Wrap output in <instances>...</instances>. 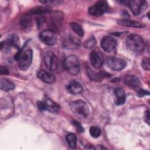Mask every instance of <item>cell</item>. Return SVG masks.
I'll use <instances>...</instances> for the list:
<instances>
[{
	"label": "cell",
	"instance_id": "6da1fadb",
	"mask_svg": "<svg viewBox=\"0 0 150 150\" xmlns=\"http://www.w3.org/2000/svg\"><path fill=\"white\" fill-rule=\"evenodd\" d=\"M128 48L135 53L142 52L145 47V43L141 36L137 34H131L126 39Z\"/></svg>",
	"mask_w": 150,
	"mask_h": 150
},
{
	"label": "cell",
	"instance_id": "7a4b0ae2",
	"mask_svg": "<svg viewBox=\"0 0 150 150\" xmlns=\"http://www.w3.org/2000/svg\"><path fill=\"white\" fill-rule=\"evenodd\" d=\"M70 108L74 115L80 119L86 118L89 112L88 105L81 100L73 101L70 104Z\"/></svg>",
	"mask_w": 150,
	"mask_h": 150
},
{
	"label": "cell",
	"instance_id": "3957f363",
	"mask_svg": "<svg viewBox=\"0 0 150 150\" xmlns=\"http://www.w3.org/2000/svg\"><path fill=\"white\" fill-rule=\"evenodd\" d=\"M63 66L65 70L70 74L77 75L80 69V63L77 57L74 55H69L64 60Z\"/></svg>",
	"mask_w": 150,
	"mask_h": 150
},
{
	"label": "cell",
	"instance_id": "277c9868",
	"mask_svg": "<svg viewBox=\"0 0 150 150\" xmlns=\"http://www.w3.org/2000/svg\"><path fill=\"white\" fill-rule=\"evenodd\" d=\"M43 62L46 68L50 71H54L57 69L59 60L52 51H47L43 54Z\"/></svg>",
	"mask_w": 150,
	"mask_h": 150
},
{
	"label": "cell",
	"instance_id": "5b68a950",
	"mask_svg": "<svg viewBox=\"0 0 150 150\" xmlns=\"http://www.w3.org/2000/svg\"><path fill=\"white\" fill-rule=\"evenodd\" d=\"M40 40L47 46H53L57 42V36L53 30L45 29L39 34Z\"/></svg>",
	"mask_w": 150,
	"mask_h": 150
},
{
	"label": "cell",
	"instance_id": "8992f818",
	"mask_svg": "<svg viewBox=\"0 0 150 150\" xmlns=\"http://www.w3.org/2000/svg\"><path fill=\"white\" fill-rule=\"evenodd\" d=\"M108 9V3L105 1H100L88 8V13L92 16H98L103 15Z\"/></svg>",
	"mask_w": 150,
	"mask_h": 150
},
{
	"label": "cell",
	"instance_id": "52a82bcc",
	"mask_svg": "<svg viewBox=\"0 0 150 150\" xmlns=\"http://www.w3.org/2000/svg\"><path fill=\"white\" fill-rule=\"evenodd\" d=\"M37 105L41 111L47 110L51 113L54 114H57L59 110L58 105L48 97L45 98L43 101L37 102Z\"/></svg>",
	"mask_w": 150,
	"mask_h": 150
},
{
	"label": "cell",
	"instance_id": "ba28073f",
	"mask_svg": "<svg viewBox=\"0 0 150 150\" xmlns=\"http://www.w3.org/2000/svg\"><path fill=\"white\" fill-rule=\"evenodd\" d=\"M33 52L31 49L25 51L21 56L19 59V67L22 70L28 69L32 62Z\"/></svg>",
	"mask_w": 150,
	"mask_h": 150
},
{
	"label": "cell",
	"instance_id": "9c48e42d",
	"mask_svg": "<svg viewBox=\"0 0 150 150\" xmlns=\"http://www.w3.org/2000/svg\"><path fill=\"white\" fill-rule=\"evenodd\" d=\"M128 5L134 15H138L146 9L148 4L145 1L137 0L128 1Z\"/></svg>",
	"mask_w": 150,
	"mask_h": 150
},
{
	"label": "cell",
	"instance_id": "30bf717a",
	"mask_svg": "<svg viewBox=\"0 0 150 150\" xmlns=\"http://www.w3.org/2000/svg\"><path fill=\"white\" fill-rule=\"evenodd\" d=\"M107 64L112 70L120 71L125 67L126 62L122 59L110 57L107 60Z\"/></svg>",
	"mask_w": 150,
	"mask_h": 150
},
{
	"label": "cell",
	"instance_id": "8fae6325",
	"mask_svg": "<svg viewBox=\"0 0 150 150\" xmlns=\"http://www.w3.org/2000/svg\"><path fill=\"white\" fill-rule=\"evenodd\" d=\"M101 47L106 52H112L117 45V42L115 39L110 36L104 37L101 40Z\"/></svg>",
	"mask_w": 150,
	"mask_h": 150
},
{
	"label": "cell",
	"instance_id": "7c38bea8",
	"mask_svg": "<svg viewBox=\"0 0 150 150\" xmlns=\"http://www.w3.org/2000/svg\"><path fill=\"white\" fill-rule=\"evenodd\" d=\"M103 56L98 50H94L90 54V62L92 66L98 69L103 64Z\"/></svg>",
	"mask_w": 150,
	"mask_h": 150
},
{
	"label": "cell",
	"instance_id": "4fadbf2b",
	"mask_svg": "<svg viewBox=\"0 0 150 150\" xmlns=\"http://www.w3.org/2000/svg\"><path fill=\"white\" fill-rule=\"evenodd\" d=\"M124 83L125 85L134 90H139L141 87V81L139 79L134 75H128L125 77Z\"/></svg>",
	"mask_w": 150,
	"mask_h": 150
},
{
	"label": "cell",
	"instance_id": "5bb4252c",
	"mask_svg": "<svg viewBox=\"0 0 150 150\" xmlns=\"http://www.w3.org/2000/svg\"><path fill=\"white\" fill-rule=\"evenodd\" d=\"M66 88L69 93L74 95L80 94L83 90L81 84L76 80L70 81L67 84Z\"/></svg>",
	"mask_w": 150,
	"mask_h": 150
},
{
	"label": "cell",
	"instance_id": "9a60e30c",
	"mask_svg": "<svg viewBox=\"0 0 150 150\" xmlns=\"http://www.w3.org/2000/svg\"><path fill=\"white\" fill-rule=\"evenodd\" d=\"M37 77L41 81L49 84L53 83L56 80V77L53 74L43 70H40L38 73Z\"/></svg>",
	"mask_w": 150,
	"mask_h": 150
},
{
	"label": "cell",
	"instance_id": "2e32d148",
	"mask_svg": "<svg viewBox=\"0 0 150 150\" xmlns=\"http://www.w3.org/2000/svg\"><path fill=\"white\" fill-rule=\"evenodd\" d=\"M114 94H115V103L117 105H122L125 101V94L124 91L120 88H115L114 90Z\"/></svg>",
	"mask_w": 150,
	"mask_h": 150
},
{
	"label": "cell",
	"instance_id": "e0dca14e",
	"mask_svg": "<svg viewBox=\"0 0 150 150\" xmlns=\"http://www.w3.org/2000/svg\"><path fill=\"white\" fill-rule=\"evenodd\" d=\"M117 23L122 26H128V27H132V28H142L144 25L137 21L126 19H121L117 21Z\"/></svg>",
	"mask_w": 150,
	"mask_h": 150
},
{
	"label": "cell",
	"instance_id": "ac0fdd59",
	"mask_svg": "<svg viewBox=\"0 0 150 150\" xmlns=\"http://www.w3.org/2000/svg\"><path fill=\"white\" fill-rule=\"evenodd\" d=\"M87 74L88 77L91 80L93 81H98L101 80V79L105 77L108 76V74L105 72H100V73H96L90 69H88L87 70Z\"/></svg>",
	"mask_w": 150,
	"mask_h": 150
},
{
	"label": "cell",
	"instance_id": "d6986e66",
	"mask_svg": "<svg viewBox=\"0 0 150 150\" xmlns=\"http://www.w3.org/2000/svg\"><path fill=\"white\" fill-rule=\"evenodd\" d=\"M4 45L8 46H13L17 49L19 48V39L18 36L15 34L10 35L6 40Z\"/></svg>",
	"mask_w": 150,
	"mask_h": 150
},
{
	"label": "cell",
	"instance_id": "ffe728a7",
	"mask_svg": "<svg viewBox=\"0 0 150 150\" xmlns=\"http://www.w3.org/2000/svg\"><path fill=\"white\" fill-rule=\"evenodd\" d=\"M1 89L4 91H9L15 88V84L10 80L6 79H1L0 81Z\"/></svg>",
	"mask_w": 150,
	"mask_h": 150
},
{
	"label": "cell",
	"instance_id": "44dd1931",
	"mask_svg": "<svg viewBox=\"0 0 150 150\" xmlns=\"http://www.w3.org/2000/svg\"><path fill=\"white\" fill-rule=\"evenodd\" d=\"M66 140L70 147L74 148L77 145V137L74 134L69 133L66 135Z\"/></svg>",
	"mask_w": 150,
	"mask_h": 150
},
{
	"label": "cell",
	"instance_id": "7402d4cb",
	"mask_svg": "<svg viewBox=\"0 0 150 150\" xmlns=\"http://www.w3.org/2000/svg\"><path fill=\"white\" fill-rule=\"evenodd\" d=\"M70 26L72 30L79 36L82 37L84 35V31L81 26L76 22L70 23Z\"/></svg>",
	"mask_w": 150,
	"mask_h": 150
},
{
	"label": "cell",
	"instance_id": "603a6c76",
	"mask_svg": "<svg viewBox=\"0 0 150 150\" xmlns=\"http://www.w3.org/2000/svg\"><path fill=\"white\" fill-rule=\"evenodd\" d=\"M97 43V40L94 37H91L86 39L84 42V47L86 49H90L93 48Z\"/></svg>",
	"mask_w": 150,
	"mask_h": 150
},
{
	"label": "cell",
	"instance_id": "cb8c5ba5",
	"mask_svg": "<svg viewBox=\"0 0 150 150\" xmlns=\"http://www.w3.org/2000/svg\"><path fill=\"white\" fill-rule=\"evenodd\" d=\"M67 42L69 45L71 47H73L74 48V47H78L79 46H80V40L76 38V37H73V36H69L68 37V39H67Z\"/></svg>",
	"mask_w": 150,
	"mask_h": 150
},
{
	"label": "cell",
	"instance_id": "d4e9b609",
	"mask_svg": "<svg viewBox=\"0 0 150 150\" xmlns=\"http://www.w3.org/2000/svg\"><path fill=\"white\" fill-rule=\"evenodd\" d=\"M90 134L92 137L98 138L101 134V129L96 126H92L90 128Z\"/></svg>",
	"mask_w": 150,
	"mask_h": 150
},
{
	"label": "cell",
	"instance_id": "484cf974",
	"mask_svg": "<svg viewBox=\"0 0 150 150\" xmlns=\"http://www.w3.org/2000/svg\"><path fill=\"white\" fill-rule=\"evenodd\" d=\"M39 2L42 4L50 6H56L60 5L62 3V1H40Z\"/></svg>",
	"mask_w": 150,
	"mask_h": 150
},
{
	"label": "cell",
	"instance_id": "4316f807",
	"mask_svg": "<svg viewBox=\"0 0 150 150\" xmlns=\"http://www.w3.org/2000/svg\"><path fill=\"white\" fill-rule=\"evenodd\" d=\"M150 59L149 57H145L143 59L142 62V67L146 70H149L150 69V63H149Z\"/></svg>",
	"mask_w": 150,
	"mask_h": 150
},
{
	"label": "cell",
	"instance_id": "83f0119b",
	"mask_svg": "<svg viewBox=\"0 0 150 150\" xmlns=\"http://www.w3.org/2000/svg\"><path fill=\"white\" fill-rule=\"evenodd\" d=\"M72 124L76 128L77 130L79 131V132H83L84 129L83 128V127H82V125H81L80 123H79L78 121H76V120H73L72 121Z\"/></svg>",
	"mask_w": 150,
	"mask_h": 150
},
{
	"label": "cell",
	"instance_id": "f1b7e54d",
	"mask_svg": "<svg viewBox=\"0 0 150 150\" xmlns=\"http://www.w3.org/2000/svg\"><path fill=\"white\" fill-rule=\"evenodd\" d=\"M30 23H31V22H30V19H28V18H25L24 19L22 20L21 25L23 26V28H28L29 27Z\"/></svg>",
	"mask_w": 150,
	"mask_h": 150
},
{
	"label": "cell",
	"instance_id": "f546056e",
	"mask_svg": "<svg viewBox=\"0 0 150 150\" xmlns=\"http://www.w3.org/2000/svg\"><path fill=\"white\" fill-rule=\"evenodd\" d=\"M0 73L4 75H8L9 74L8 69L5 66H1L0 67Z\"/></svg>",
	"mask_w": 150,
	"mask_h": 150
},
{
	"label": "cell",
	"instance_id": "4dcf8cb0",
	"mask_svg": "<svg viewBox=\"0 0 150 150\" xmlns=\"http://www.w3.org/2000/svg\"><path fill=\"white\" fill-rule=\"evenodd\" d=\"M146 94L148 95L149 93L146 91H145V90H142V89H141V88L138 90V95H139V97H142V96H145Z\"/></svg>",
	"mask_w": 150,
	"mask_h": 150
},
{
	"label": "cell",
	"instance_id": "1f68e13d",
	"mask_svg": "<svg viewBox=\"0 0 150 150\" xmlns=\"http://www.w3.org/2000/svg\"><path fill=\"white\" fill-rule=\"evenodd\" d=\"M145 121L146 122H147L148 124H149V111H146L145 112V116H144Z\"/></svg>",
	"mask_w": 150,
	"mask_h": 150
}]
</instances>
